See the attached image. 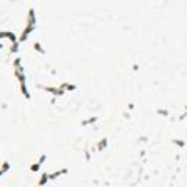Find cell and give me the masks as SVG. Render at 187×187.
I'll return each instance as SVG.
<instances>
[{"label":"cell","mask_w":187,"mask_h":187,"mask_svg":"<svg viewBox=\"0 0 187 187\" xmlns=\"http://www.w3.org/2000/svg\"><path fill=\"white\" fill-rule=\"evenodd\" d=\"M0 38H9L10 41H16V37H15V34L13 32H7V31H4V32H0Z\"/></svg>","instance_id":"6da1fadb"},{"label":"cell","mask_w":187,"mask_h":187,"mask_svg":"<svg viewBox=\"0 0 187 187\" xmlns=\"http://www.w3.org/2000/svg\"><path fill=\"white\" fill-rule=\"evenodd\" d=\"M34 48H37V50L40 51V53H44V50L41 48V46H40V43H35V44H34Z\"/></svg>","instance_id":"7a4b0ae2"},{"label":"cell","mask_w":187,"mask_h":187,"mask_svg":"<svg viewBox=\"0 0 187 187\" xmlns=\"http://www.w3.org/2000/svg\"><path fill=\"white\" fill-rule=\"evenodd\" d=\"M1 47H3V44H1V43H0V50H1Z\"/></svg>","instance_id":"3957f363"}]
</instances>
